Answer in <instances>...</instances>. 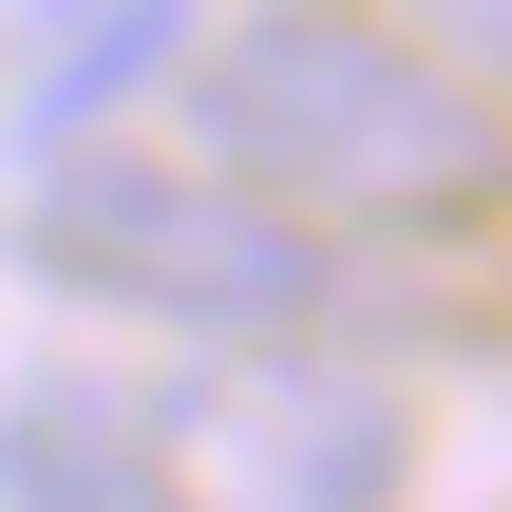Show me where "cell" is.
<instances>
[{
    "instance_id": "6da1fadb",
    "label": "cell",
    "mask_w": 512,
    "mask_h": 512,
    "mask_svg": "<svg viewBox=\"0 0 512 512\" xmlns=\"http://www.w3.org/2000/svg\"><path fill=\"white\" fill-rule=\"evenodd\" d=\"M190 171H228L285 228H475L512 190V114H475L380 0H247L228 38H190Z\"/></svg>"
},
{
    "instance_id": "7a4b0ae2",
    "label": "cell",
    "mask_w": 512,
    "mask_h": 512,
    "mask_svg": "<svg viewBox=\"0 0 512 512\" xmlns=\"http://www.w3.org/2000/svg\"><path fill=\"white\" fill-rule=\"evenodd\" d=\"M19 247H38V285H76L114 323H171V342H228V361L342 323V247L285 228V209H247L190 152H57L38 209H19Z\"/></svg>"
},
{
    "instance_id": "3957f363",
    "label": "cell",
    "mask_w": 512,
    "mask_h": 512,
    "mask_svg": "<svg viewBox=\"0 0 512 512\" xmlns=\"http://www.w3.org/2000/svg\"><path fill=\"white\" fill-rule=\"evenodd\" d=\"M133 418H152V512H399V475H418L399 399L304 342L209 361L190 399H133Z\"/></svg>"
},
{
    "instance_id": "277c9868",
    "label": "cell",
    "mask_w": 512,
    "mask_h": 512,
    "mask_svg": "<svg viewBox=\"0 0 512 512\" xmlns=\"http://www.w3.org/2000/svg\"><path fill=\"white\" fill-rule=\"evenodd\" d=\"M0 512H152V418L76 361L0 380Z\"/></svg>"
},
{
    "instance_id": "5b68a950",
    "label": "cell",
    "mask_w": 512,
    "mask_h": 512,
    "mask_svg": "<svg viewBox=\"0 0 512 512\" xmlns=\"http://www.w3.org/2000/svg\"><path fill=\"white\" fill-rule=\"evenodd\" d=\"M190 57V0H38V76H19V152L57 171L114 95H152Z\"/></svg>"
},
{
    "instance_id": "8992f818",
    "label": "cell",
    "mask_w": 512,
    "mask_h": 512,
    "mask_svg": "<svg viewBox=\"0 0 512 512\" xmlns=\"http://www.w3.org/2000/svg\"><path fill=\"white\" fill-rule=\"evenodd\" d=\"M399 38H418L475 114H512V0H399Z\"/></svg>"
}]
</instances>
